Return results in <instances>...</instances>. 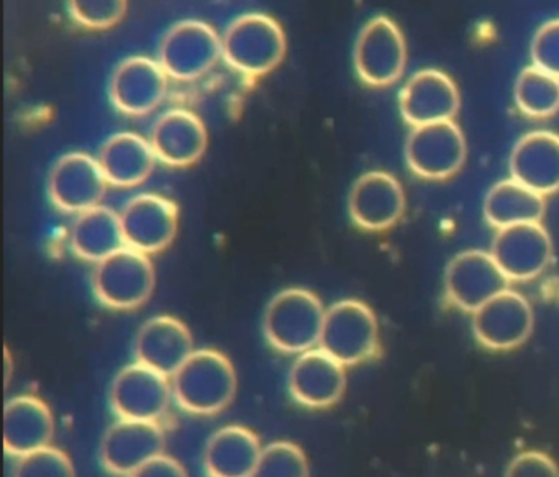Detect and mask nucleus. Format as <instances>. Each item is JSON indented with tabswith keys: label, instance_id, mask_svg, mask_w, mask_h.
Here are the masks:
<instances>
[{
	"label": "nucleus",
	"instance_id": "1",
	"mask_svg": "<svg viewBox=\"0 0 559 477\" xmlns=\"http://www.w3.org/2000/svg\"><path fill=\"white\" fill-rule=\"evenodd\" d=\"M173 397L181 410L199 417L221 414L237 395L234 365L217 349H195L171 378Z\"/></svg>",
	"mask_w": 559,
	"mask_h": 477
},
{
	"label": "nucleus",
	"instance_id": "2",
	"mask_svg": "<svg viewBox=\"0 0 559 477\" xmlns=\"http://www.w3.org/2000/svg\"><path fill=\"white\" fill-rule=\"evenodd\" d=\"M325 307L312 290L289 287L267 303L263 332L267 343L284 355H302L319 346Z\"/></svg>",
	"mask_w": 559,
	"mask_h": 477
},
{
	"label": "nucleus",
	"instance_id": "3",
	"mask_svg": "<svg viewBox=\"0 0 559 477\" xmlns=\"http://www.w3.org/2000/svg\"><path fill=\"white\" fill-rule=\"evenodd\" d=\"M286 50V34L280 22L258 12L235 19L222 38L225 63L248 80L264 76L280 67Z\"/></svg>",
	"mask_w": 559,
	"mask_h": 477
},
{
	"label": "nucleus",
	"instance_id": "4",
	"mask_svg": "<svg viewBox=\"0 0 559 477\" xmlns=\"http://www.w3.org/2000/svg\"><path fill=\"white\" fill-rule=\"evenodd\" d=\"M320 348L345 366L361 365L379 353V325L368 303L343 299L329 307Z\"/></svg>",
	"mask_w": 559,
	"mask_h": 477
},
{
	"label": "nucleus",
	"instance_id": "5",
	"mask_svg": "<svg viewBox=\"0 0 559 477\" xmlns=\"http://www.w3.org/2000/svg\"><path fill=\"white\" fill-rule=\"evenodd\" d=\"M156 273L148 254L123 247L96 264L93 289L103 306L135 310L148 302L155 290Z\"/></svg>",
	"mask_w": 559,
	"mask_h": 477
},
{
	"label": "nucleus",
	"instance_id": "6",
	"mask_svg": "<svg viewBox=\"0 0 559 477\" xmlns=\"http://www.w3.org/2000/svg\"><path fill=\"white\" fill-rule=\"evenodd\" d=\"M173 398L171 378L139 361L119 371L110 385V408L120 420L163 425Z\"/></svg>",
	"mask_w": 559,
	"mask_h": 477
},
{
	"label": "nucleus",
	"instance_id": "7",
	"mask_svg": "<svg viewBox=\"0 0 559 477\" xmlns=\"http://www.w3.org/2000/svg\"><path fill=\"white\" fill-rule=\"evenodd\" d=\"M221 58L222 38L201 21L173 25L159 45L158 63L168 77L182 83L204 76Z\"/></svg>",
	"mask_w": 559,
	"mask_h": 477
},
{
	"label": "nucleus",
	"instance_id": "8",
	"mask_svg": "<svg viewBox=\"0 0 559 477\" xmlns=\"http://www.w3.org/2000/svg\"><path fill=\"white\" fill-rule=\"evenodd\" d=\"M353 58L362 83L371 87L392 86L401 80L407 64L404 34L385 15L371 19L359 32Z\"/></svg>",
	"mask_w": 559,
	"mask_h": 477
},
{
	"label": "nucleus",
	"instance_id": "9",
	"mask_svg": "<svg viewBox=\"0 0 559 477\" xmlns=\"http://www.w3.org/2000/svg\"><path fill=\"white\" fill-rule=\"evenodd\" d=\"M467 145L454 120L415 127L405 142V162L418 178L443 181L461 171Z\"/></svg>",
	"mask_w": 559,
	"mask_h": 477
},
{
	"label": "nucleus",
	"instance_id": "10",
	"mask_svg": "<svg viewBox=\"0 0 559 477\" xmlns=\"http://www.w3.org/2000/svg\"><path fill=\"white\" fill-rule=\"evenodd\" d=\"M509 284L492 254L483 250L457 253L444 271L448 300L467 313L476 312L484 303L509 289Z\"/></svg>",
	"mask_w": 559,
	"mask_h": 477
},
{
	"label": "nucleus",
	"instance_id": "11",
	"mask_svg": "<svg viewBox=\"0 0 559 477\" xmlns=\"http://www.w3.org/2000/svg\"><path fill=\"white\" fill-rule=\"evenodd\" d=\"M163 425L153 421L117 420L100 441V464L117 477H130L155 457L165 454Z\"/></svg>",
	"mask_w": 559,
	"mask_h": 477
},
{
	"label": "nucleus",
	"instance_id": "12",
	"mask_svg": "<svg viewBox=\"0 0 559 477\" xmlns=\"http://www.w3.org/2000/svg\"><path fill=\"white\" fill-rule=\"evenodd\" d=\"M106 175L99 162L87 153L74 152L55 163L48 192L55 207L68 214H83L99 207L107 194Z\"/></svg>",
	"mask_w": 559,
	"mask_h": 477
},
{
	"label": "nucleus",
	"instance_id": "13",
	"mask_svg": "<svg viewBox=\"0 0 559 477\" xmlns=\"http://www.w3.org/2000/svg\"><path fill=\"white\" fill-rule=\"evenodd\" d=\"M532 303L516 293L506 289L473 313V333L484 348L509 351L519 348L533 332Z\"/></svg>",
	"mask_w": 559,
	"mask_h": 477
},
{
	"label": "nucleus",
	"instance_id": "14",
	"mask_svg": "<svg viewBox=\"0 0 559 477\" xmlns=\"http://www.w3.org/2000/svg\"><path fill=\"white\" fill-rule=\"evenodd\" d=\"M120 224L126 247L145 254L159 253L178 234L179 208L165 195H135L120 212Z\"/></svg>",
	"mask_w": 559,
	"mask_h": 477
},
{
	"label": "nucleus",
	"instance_id": "15",
	"mask_svg": "<svg viewBox=\"0 0 559 477\" xmlns=\"http://www.w3.org/2000/svg\"><path fill=\"white\" fill-rule=\"evenodd\" d=\"M489 253L510 283H525L551 263L552 241L542 224L515 225L497 230Z\"/></svg>",
	"mask_w": 559,
	"mask_h": 477
},
{
	"label": "nucleus",
	"instance_id": "16",
	"mask_svg": "<svg viewBox=\"0 0 559 477\" xmlns=\"http://www.w3.org/2000/svg\"><path fill=\"white\" fill-rule=\"evenodd\" d=\"M168 80L158 61L146 57L127 58L110 77V100L126 116H148L165 100Z\"/></svg>",
	"mask_w": 559,
	"mask_h": 477
},
{
	"label": "nucleus",
	"instance_id": "17",
	"mask_svg": "<svg viewBox=\"0 0 559 477\" xmlns=\"http://www.w3.org/2000/svg\"><path fill=\"white\" fill-rule=\"evenodd\" d=\"M399 106L402 119L412 129L450 122L460 112V91L443 71L420 70L412 74L402 87Z\"/></svg>",
	"mask_w": 559,
	"mask_h": 477
},
{
	"label": "nucleus",
	"instance_id": "18",
	"mask_svg": "<svg viewBox=\"0 0 559 477\" xmlns=\"http://www.w3.org/2000/svg\"><path fill=\"white\" fill-rule=\"evenodd\" d=\"M348 211L352 220L362 230H388L404 215V188L391 172H365L353 184Z\"/></svg>",
	"mask_w": 559,
	"mask_h": 477
},
{
	"label": "nucleus",
	"instance_id": "19",
	"mask_svg": "<svg viewBox=\"0 0 559 477\" xmlns=\"http://www.w3.org/2000/svg\"><path fill=\"white\" fill-rule=\"evenodd\" d=\"M345 389V366L322 348L302 353L290 366L289 394L302 407L313 410L333 407L342 401Z\"/></svg>",
	"mask_w": 559,
	"mask_h": 477
},
{
	"label": "nucleus",
	"instance_id": "20",
	"mask_svg": "<svg viewBox=\"0 0 559 477\" xmlns=\"http://www.w3.org/2000/svg\"><path fill=\"white\" fill-rule=\"evenodd\" d=\"M133 349L136 361L168 378H173L195 351L191 330L171 315L153 317L143 323Z\"/></svg>",
	"mask_w": 559,
	"mask_h": 477
},
{
	"label": "nucleus",
	"instance_id": "21",
	"mask_svg": "<svg viewBox=\"0 0 559 477\" xmlns=\"http://www.w3.org/2000/svg\"><path fill=\"white\" fill-rule=\"evenodd\" d=\"M510 178L539 195L559 192V135L548 130L526 133L513 146Z\"/></svg>",
	"mask_w": 559,
	"mask_h": 477
},
{
	"label": "nucleus",
	"instance_id": "22",
	"mask_svg": "<svg viewBox=\"0 0 559 477\" xmlns=\"http://www.w3.org/2000/svg\"><path fill=\"white\" fill-rule=\"evenodd\" d=\"M207 143V129L191 110H168L158 117L150 133V145L156 159L175 168L198 163L204 156Z\"/></svg>",
	"mask_w": 559,
	"mask_h": 477
},
{
	"label": "nucleus",
	"instance_id": "23",
	"mask_svg": "<svg viewBox=\"0 0 559 477\" xmlns=\"http://www.w3.org/2000/svg\"><path fill=\"white\" fill-rule=\"evenodd\" d=\"M53 437V414L40 397L25 394L5 402L4 450L9 456L21 460L51 446Z\"/></svg>",
	"mask_w": 559,
	"mask_h": 477
},
{
	"label": "nucleus",
	"instance_id": "24",
	"mask_svg": "<svg viewBox=\"0 0 559 477\" xmlns=\"http://www.w3.org/2000/svg\"><path fill=\"white\" fill-rule=\"evenodd\" d=\"M260 438L250 428L228 425L209 438L205 444L204 470L207 477H251L260 460Z\"/></svg>",
	"mask_w": 559,
	"mask_h": 477
},
{
	"label": "nucleus",
	"instance_id": "25",
	"mask_svg": "<svg viewBox=\"0 0 559 477\" xmlns=\"http://www.w3.org/2000/svg\"><path fill=\"white\" fill-rule=\"evenodd\" d=\"M97 162L109 184L133 188L150 178L155 169L156 155L150 140L139 133L122 132L104 143Z\"/></svg>",
	"mask_w": 559,
	"mask_h": 477
},
{
	"label": "nucleus",
	"instance_id": "26",
	"mask_svg": "<svg viewBox=\"0 0 559 477\" xmlns=\"http://www.w3.org/2000/svg\"><path fill=\"white\" fill-rule=\"evenodd\" d=\"M70 243L81 260L100 263L126 247L120 214L106 205L83 212L71 225Z\"/></svg>",
	"mask_w": 559,
	"mask_h": 477
},
{
	"label": "nucleus",
	"instance_id": "27",
	"mask_svg": "<svg viewBox=\"0 0 559 477\" xmlns=\"http://www.w3.org/2000/svg\"><path fill=\"white\" fill-rule=\"evenodd\" d=\"M484 218L496 230L523 224H542L546 201L538 192L512 178L497 182L484 199Z\"/></svg>",
	"mask_w": 559,
	"mask_h": 477
},
{
	"label": "nucleus",
	"instance_id": "28",
	"mask_svg": "<svg viewBox=\"0 0 559 477\" xmlns=\"http://www.w3.org/2000/svg\"><path fill=\"white\" fill-rule=\"evenodd\" d=\"M513 97L523 116L548 119L559 110V80L532 64L516 77Z\"/></svg>",
	"mask_w": 559,
	"mask_h": 477
},
{
	"label": "nucleus",
	"instance_id": "29",
	"mask_svg": "<svg viewBox=\"0 0 559 477\" xmlns=\"http://www.w3.org/2000/svg\"><path fill=\"white\" fill-rule=\"evenodd\" d=\"M309 461L293 441H274L261 451L251 477H309Z\"/></svg>",
	"mask_w": 559,
	"mask_h": 477
},
{
	"label": "nucleus",
	"instance_id": "30",
	"mask_svg": "<svg viewBox=\"0 0 559 477\" xmlns=\"http://www.w3.org/2000/svg\"><path fill=\"white\" fill-rule=\"evenodd\" d=\"M127 8L126 0H73L68 4V12L83 27L106 31L126 17Z\"/></svg>",
	"mask_w": 559,
	"mask_h": 477
},
{
	"label": "nucleus",
	"instance_id": "31",
	"mask_svg": "<svg viewBox=\"0 0 559 477\" xmlns=\"http://www.w3.org/2000/svg\"><path fill=\"white\" fill-rule=\"evenodd\" d=\"M12 477H76V473L64 451L48 446L21 457Z\"/></svg>",
	"mask_w": 559,
	"mask_h": 477
},
{
	"label": "nucleus",
	"instance_id": "32",
	"mask_svg": "<svg viewBox=\"0 0 559 477\" xmlns=\"http://www.w3.org/2000/svg\"><path fill=\"white\" fill-rule=\"evenodd\" d=\"M533 67L559 80V19L546 22L532 40Z\"/></svg>",
	"mask_w": 559,
	"mask_h": 477
},
{
	"label": "nucleus",
	"instance_id": "33",
	"mask_svg": "<svg viewBox=\"0 0 559 477\" xmlns=\"http://www.w3.org/2000/svg\"><path fill=\"white\" fill-rule=\"evenodd\" d=\"M503 477H559V467L549 454L526 450L510 461Z\"/></svg>",
	"mask_w": 559,
	"mask_h": 477
},
{
	"label": "nucleus",
	"instance_id": "34",
	"mask_svg": "<svg viewBox=\"0 0 559 477\" xmlns=\"http://www.w3.org/2000/svg\"><path fill=\"white\" fill-rule=\"evenodd\" d=\"M130 477H189V474L178 460L168 454H162Z\"/></svg>",
	"mask_w": 559,
	"mask_h": 477
},
{
	"label": "nucleus",
	"instance_id": "35",
	"mask_svg": "<svg viewBox=\"0 0 559 477\" xmlns=\"http://www.w3.org/2000/svg\"><path fill=\"white\" fill-rule=\"evenodd\" d=\"M11 365V355H9V349H5V387H8L9 381H11L12 372H14L12 371Z\"/></svg>",
	"mask_w": 559,
	"mask_h": 477
}]
</instances>
